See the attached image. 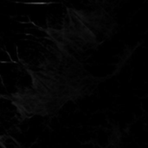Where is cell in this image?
Here are the masks:
<instances>
[{
    "label": "cell",
    "mask_w": 148,
    "mask_h": 148,
    "mask_svg": "<svg viewBox=\"0 0 148 148\" xmlns=\"http://www.w3.org/2000/svg\"><path fill=\"white\" fill-rule=\"evenodd\" d=\"M0 148H20L14 140L7 134H0Z\"/></svg>",
    "instance_id": "cell-1"
}]
</instances>
